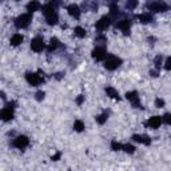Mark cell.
<instances>
[{
	"instance_id": "cell-1",
	"label": "cell",
	"mask_w": 171,
	"mask_h": 171,
	"mask_svg": "<svg viewBox=\"0 0 171 171\" xmlns=\"http://www.w3.org/2000/svg\"><path fill=\"white\" fill-rule=\"evenodd\" d=\"M30 21H31V15L30 13H23V15H20L15 20V26L18 28H24V27H27L28 24H30Z\"/></svg>"
},
{
	"instance_id": "cell-2",
	"label": "cell",
	"mask_w": 171,
	"mask_h": 171,
	"mask_svg": "<svg viewBox=\"0 0 171 171\" xmlns=\"http://www.w3.org/2000/svg\"><path fill=\"white\" fill-rule=\"evenodd\" d=\"M120 63H122V60H120L119 57L108 56L107 60H106V63H104V67L107 70H115V68H118V67L120 66Z\"/></svg>"
},
{
	"instance_id": "cell-3",
	"label": "cell",
	"mask_w": 171,
	"mask_h": 171,
	"mask_svg": "<svg viewBox=\"0 0 171 171\" xmlns=\"http://www.w3.org/2000/svg\"><path fill=\"white\" fill-rule=\"evenodd\" d=\"M31 48L36 52L43 51V48H44V42H43V39H40V38L32 39V42H31Z\"/></svg>"
},
{
	"instance_id": "cell-4",
	"label": "cell",
	"mask_w": 171,
	"mask_h": 171,
	"mask_svg": "<svg viewBox=\"0 0 171 171\" xmlns=\"http://www.w3.org/2000/svg\"><path fill=\"white\" fill-rule=\"evenodd\" d=\"M150 9L154 12H165L166 9H167V6H166L165 3H162V1H155V3H151L150 6Z\"/></svg>"
},
{
	"instance_id": "cell-5",
	"label": "cell",
	"mask_w": 171,
	"mask_h": 171,
	"mask_svg": "<svg viewBox=\"0 0 171 171\" xmlns=\"http://www.w3.org/2000/svg\"><path fill=\"white\" fill-rule=\"evenodd\" d=\"M13 144H15V147H18V148H24L28 144V138L27 136H24V135H20L15 139Z\"/></svg>"
},
{
	"instance_id": "cell-6",
	"label": "cell",
	"mask_w": 171,
	"mask_h": 171,
	"mask_svg": "<svg viewBox=\"0 0 171 171\" xmlns=\"http://www.w3.org/2000/svg\"><path fill=\"white\" fill-rule=\"evenodd\" d=\"M162 122H163V118H160V116H153V118H150V119H148L147 126H150L151 128H158V127L162 124Z\"/></svg>"
},
{
	"instance_id": "cell-7",
	"label": "cell",
	"mask_w": 171,
	"mask_h": 171,
	"mask_svg": "<svg viewBox=\"0 0 171 171\" xmlns=\"http://www.w3.org/2000/svg\"><path fill=\"white\" fill-rule=\"evenodd\" d=\"M92 57H94V59H96V60H103L106 57L104 48H102V47L95 48V50L92 51Z\"/></svg>"
},
{
	"instance_id": "cell-8",
	"label": "cell",
	"mask_w": 171,
	"mask_h": 171,
	"mask_svg": "<svg viewBox=\"0 0 171 171\" xmlns=\"http://www.w3.org/2000/svg\"><path fill=\"white\" fill-rule=\"evenodd\" d=\"M26 79H27V82L30 84H32V86H36V84H39L40 82H42V79L39 78V75L32 74V72H28L27 76H26Z\"/></svg>"
},
{
	"instance_id": "cell-9",
	"label": "cell",
	"mask_w": 171,
	"mask_h": 171,
	"mask_svg": "<svg viewBox=\"0 0 171 171\" xmlns=\"http://www.w3.org/2000/svg\"><path fill=\"white\" fill-rule=\"evenodd\" d=\"M67 11H68V13L72 16V18H79V15H80V9H79V7L76 6V4H71V6L67 7Z\"/></svg>"
},
{
	"instance_id": "cell-10",
	"label": "cell",
	"mask_w": 171,
	"mask_h": 171,
	"mask_svg": "<svg viewBox=\"0 0 171 171\" xmlns=\"http://www.w3.org/2000/svg\"><path fill=\"white\" fill-rule=\"evenodd\" d=\"M108 26H110V19L108 18H102L99 21H96V28L100 31L107 30Z\"/></svg>"
},
{
	"instance_id": "cell-11",
	"label": "cell",
	"mask_w": 171,
	"mask_h": 171,
	"mask_svg": "<svg viewBox=\"0 0 171 171\" xmlns=\"http://www.w3.org/2000/svg\"><path fill=\"white\" fill-rule=\"evenodd\" d=\"M12 116H13V112H12V108L9 107V106L8 107H6L3 111H1V119L6 120V122L7 120H11Z\"/></svg>"
},
{
	"instance_id": "cell-12",
	"label": "cell",
	"mask_w": 171,
	"mask_h": 171,
	"mask_svg": "<svg viewBox=\"0 0 171 171\" xmlns=\"http://www.w3.org/2000/svg\"><path fill=\"white\" fill-rule=\"evenodd\" d=\"M21 42H23V36L19 35V33H15V35L11 38V45H13V47L21 44Z\"/></svg>"
},
{
	"instance_id": "cell-13",
	"label": "cell",
	"mask_w": 171,
	"mask_h": 171,
	"mask_svg": "<svg viewBox=\"0 0 171 171\" xmlns=\"http://www.w3.org/2000/svg\"><path fill=\"white\" fill-rule=\"evenodd\" d=\"M118 27H119V30H122L124 33H128L130 31V21L128 20H122L119 24H118Z\"/></svg>"
},
{
	"instance_id": "cell-14",
	"label": "cell",
	"mask_w": 171,
	"mask_h": 171,
	"mask_svg": "<svg viewBox=\"0 0 171 171\" xmlns=\"http://www.w3.org/2000/svg\"><path fill=\"white\" fill-rule=\"evenodd\" d=\"M106 94H107L110 98H112V99H118V100H119V94H118V91L114 90L112 87H107V88H106Z\"/></svg>"
},
{
	"instance_id": "cell-15",
	"label": "cell",
	"mask_w": 171,
	"mask_h": 171,
	"mask_svg": "<svg viewBox=\"0 0 171 171\" xmlns=\"http://www.w3.org/2000/svg\"><path fill=\"white\" fill-rule=\"evenodd\" d=\"M138 19H139V21H140V23L146 24V23H150V21L153 20V16H151L150 13H143V15H139Z\"/></svg>"
},
{
	"instance_id": "cell-16",
	"label": "cell",
	"mask_w": 171,
	"mask_h": 171,
	"mask_svg": "<svg viewBox=\"0 0 171 171\" xmlns=\"http://www.w3.org/2000/svg\"><path fill=\"white\" fill-rule=\"evenodd\" d=\"M43 12H44L45 18H47V16H51V15H54V13H55L54 7H52L51 4H47V6L43 7Z\"/></svg>"
},
{
	"instance_id": "cell-17",
	"label": "cell",
	"mask_w": 171,
	"mask_h": 171,
	"mask_svg": "<svg viewBox=\"0 0 171 171\" xmlns=\"http://www.w3.org/2000/svg\"><path fill=\"white\" fill-rule=\"evenodd\" d=\"M39 7H40V4L38 3V1H35V0H32L31 3H28L27 9L30 12H35V11H38V9H39Z\"/></svg>"
},
{
	"instance_id": "cell-18",
	"label": "cell",
	"mask_w": 171,
	"mask_h": 171,
	"mask_svg": "<svg viewBox=\"0 0 171 171\" xmlns=\"http://www.w3.org/2000/svg\"><path fill=\"white\" fill-rule=\"evenodd\" d=\"M74 130L78 132H82L84 130V123L82 120H75V123H74Z\"/></svg>"
},
{
	"instance_id": "cell-19",
	"label": "cell",
	"mask_w": 171,
	"mask_h": 171,
	"mask_svg": "<svg viewBox=\"0 0 171 171\" xmlns=\"http://www.w3.org/2000/svg\"><path fill=\"white\" fill-rule=\"evenodd\" d=\"M47 23L50 24V26H55V24L57 23V15L56 13H54V15H51V16H47Z\"/></svg>"
},
{
	"instance_id": "cell-20",
	"label": "cell",
	"mask_w": 171,
	"mask_h": 171,
	"mask_svg": "<svg viewBox=\"0 0 171 171\" xmlns=\"http://www.w3.org/2000/svg\"><path fill=\"white\" fill-rule=\"evenodd\" d=\"M59 45V40L56 39V38H52L51 42H50V47H48V50L50 51H52V50H55V48Z\"/></svg>"
},
{
	"instance_id": "cell-21",
	"label": "cell",
	"mask_w": 171,
	"mask_h": 171,
	"mask_svg": "<svg viewBox=\"0 0 171 171\" xmlns=\"http://www.w3.org/2000/svg\"><path fill=\"white\" fill-rule=\"evenodd\" d=\"M136 6H138V0H127V3H126V7H127V8L134 9Z\"/></svg>"
},
{
	"instance_id": "cell-22",
	"label": "cell",
	"mask_w": 171,
	"mask_h": 171,
	"mask_svg": "<svg viewBox=\"0 0 171 171\" xmlns=\"http://www.w3.org/2000/svg\"><path fill=\"white\" fill-rule=\"evenodd\" d=\"M75 35L79 38H84L86 36V30H83L82 27H76L75 28Z\"/></svg>"
},
{
	"instance_id": "cell-23",
	"label": "cell",
	"mask_w": 171,
	"mask_h": 171,
	"mask_svg": "<svg viewBox=\"0 0 171 171\" xmlns=\"http://www.w3.org/2000/svg\"><path fill=\"white\" fill-rule=\"evenodd\" d=\"M111 147H112V150H114V151H119V150H122V148H123V146H122L120 143H118L116 140H114L111 143Z\"/></svg>"
},
{
	"instance_id": "cell-24",
	"label": "cell",
	"mask_w": 171,
	"mask_h": 171,
	"mask_svg": "<svg viewBox=\"0 0 171 171\" xmlns=\"http://www.w3.org/2000/svg\"><path fill=\"white\" fill-rule=\"evenodd\" d=\"M123 150L126 151V153L132 154L134 151H135V148H134V146H131V144H123Z\"/></svg>"
},
{
	"instance_id": "cell-25",
	"label": "cell",
	"mask_w": 171,
	"mask_h": 171,
	"mask_svg": "<svg viewBox=\"0 0 171 171\" xmlns=\"http://www.w3.org/2000/svg\"><path fill=\"white\" fill-rule=\"evenodd\" d=\"M106 120H107V115L106 114H103V115H99V116L96 118V122H98V123L99 124H103L106 122Z\"/></svg>"
},
{
	"instance_id": "cell-26",
	"label": "cell",
	"mask_w": 171,
	"mask_h": 171,
	"mask_svg": "<svg viewBox=\"0 0 171 171\" xmlns=\"http://www.w3.org/2000/svg\"><path fill=\"white\" fill-rule=\"evenodd\" d=\"M160 64H162V56H156L155 57V67L156 68H159Z\"/></svg>"
},
{
	"instance_id": "cell-27",
	"label": "cell",
	"mask_w": 171,
	"mask_h": 171,
	"mask_svg": "<svg viewBox=\"0 0 171 171\" xmlns=\"http://www.w3.org/2000/svg\"><path fill=\"white\" fill-rule=\"evenodd\" d=\"M163 120H165L167 124H170L171 126V114H166L165 116H163Z\"/></svg>"
},
{
	"instance_id": "cell-28",
	"label": "cell",
	"mask_w": 171,
	"mask_h": 171,
	"mask_svg": "<svg viewBox=\"0 0 171 171\" xmlns=\"http://www.w3.org/2000/svg\"><path fill=\"white\" fill-rule=\"evenodd\" d=\"M132 139L135 142H139V143H143V135H134Z\"/></svg>"
},
{
	"instance_id": "cell-29",
	"label": "cell",
	"mask_w": 171,
	"mask_h": 171,
	"mask_svg": "<svg viewBox=\"0 0 171 171\" xmlns=\"http://www.w3.org/2000/svg\"><path fill=\"white\" fill-rule=\"evenodd\" d=\"M165 68L167 70V71H170V70H171V57H168V59L166 60V63H165Z\"/></svg>"
},
{
	"instance_id": "cell-30",
	"label": "cell",
	"mask_w": 171,
	"mask_h": 171,
	"mask_svg": "<svg viewBox=\"0 0 171 171\" xmlns=\"http://www.w3.org/2000/svg\"><path fill=\"white\" fill-rule=\"evenodd\" d=\"M155 106L160 108V107H163V106H165V102H163L162 99H156V100H155Z\"/></svg>"
},
{
	"instance_id": "cell-31",
	"label": "cell",
	"mask_w": 171,
	"mask_h": 171,
	"mask_svg": "<svg viewBox=\"0 0 171 171\" xmlns=\"http://www.w3.org/2000/svg\"><path fill=\"white\" fill-rule=\"evenodd\" d=\"M151 143V139H150V136H147V135H143V144H150Z\"/></svg>"
},
{
	"instance_id": "cell-32",
	"label": "cell",
	"mask_w": 171,
	"mask_h": 171,
	"mask_svg": "<svg viewBox=\"0 0 171 171\" xmlns=\"http://www.w3.org/2000/svg\"><path fill=\"white\" fill-rule=\"evenodd\" d=\"M44 98V92L39 91V92H36V100H42Z\"/></svg>"
},
{
	"instance_id": "cell-33",
	"label": "cell",
	"mask_w": 171,
	"mask_h": 171,
	"mask_svg": "<svg viewBox=\"0 0 171 171\" xmlns=\"http://www.w3.org/2000/svg\"><path fill=\"white\" fill-rule=\"evenodd\" d=\"M60 158V153H57V154H55L54 156H52V160H57Z\"/></svg>"
},
{
	"instance_id": "cell-34",
	"label": "cell",
	"mask_w": 171,
	"mask_h": 171,
	"mask_svg": "<svg viewBox=\"0 0 171 171\" xmlns=\"http://www.w3.org/2000/svg\"><path fill=\"white\" fill-rule=\"evenodd\" d=\"M83 99H84V98H83V96H79V98H78V100H76V102H78V104H82V103H83Z\"/></svg>"
},
{
	"instance_id": "cell-35",
	"label": "cell",
	"mask_w": 171,
	"mask_h": 171,
	"mask_svg": "<svg viewBox=\"0 0 171 171\" xmlns=\"http://www.w3.org/2000/svg\"><path fill=\"white\" fill-rule=\"evenodd\" d=\"M16 1H20V0H16Z\"/></svg>"
}]
</instances>
